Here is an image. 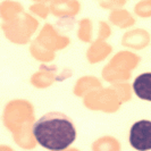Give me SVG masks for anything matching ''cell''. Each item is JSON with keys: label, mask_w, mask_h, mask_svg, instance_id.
<instances>
[{"label": "cell", "mask_w": 151, "mask_h": 151, "mask_svg": "<svg viewBox=\"0 0 151 151\" xmlns=\"http://www.w3.org/2000/svg\"><path fill=\"white\" fill-rule=\"evenodd\" d=\"M33 134L39 144L48 150L59 151L74 142L76 131L66 115L57 111L45 114L33 125Z\"/></svg>", "instance_id": "1"}, {"label": "cell", "mask_w": 151, "mask_h": 151, "mask_svg": "<svg viewBox=\"0 0 151 151\" xmlns=\"http://www.w3.org/2000/svg\"><path fill=\"white\" fill-rule=\"evenodd\" d=\"M129 143L135 150H151L150 121H139L133 124L129 132Z\"/></svg>", "instance_id": "2"}, {"label": "cell", "mask_w": 151, "mask_h": 151, "mask_svg": "<svg viewBox=\"0 0 151 151\" xmlns=\"http://www.w3.org/2000/svg\"><path fill=\"white\" fill-rule=\"evenodd\" d=\"M133 90L140 99L151 101V73L137 76L133 83Z\"/></svg>", "instance_id": "3"}]
</instances>
